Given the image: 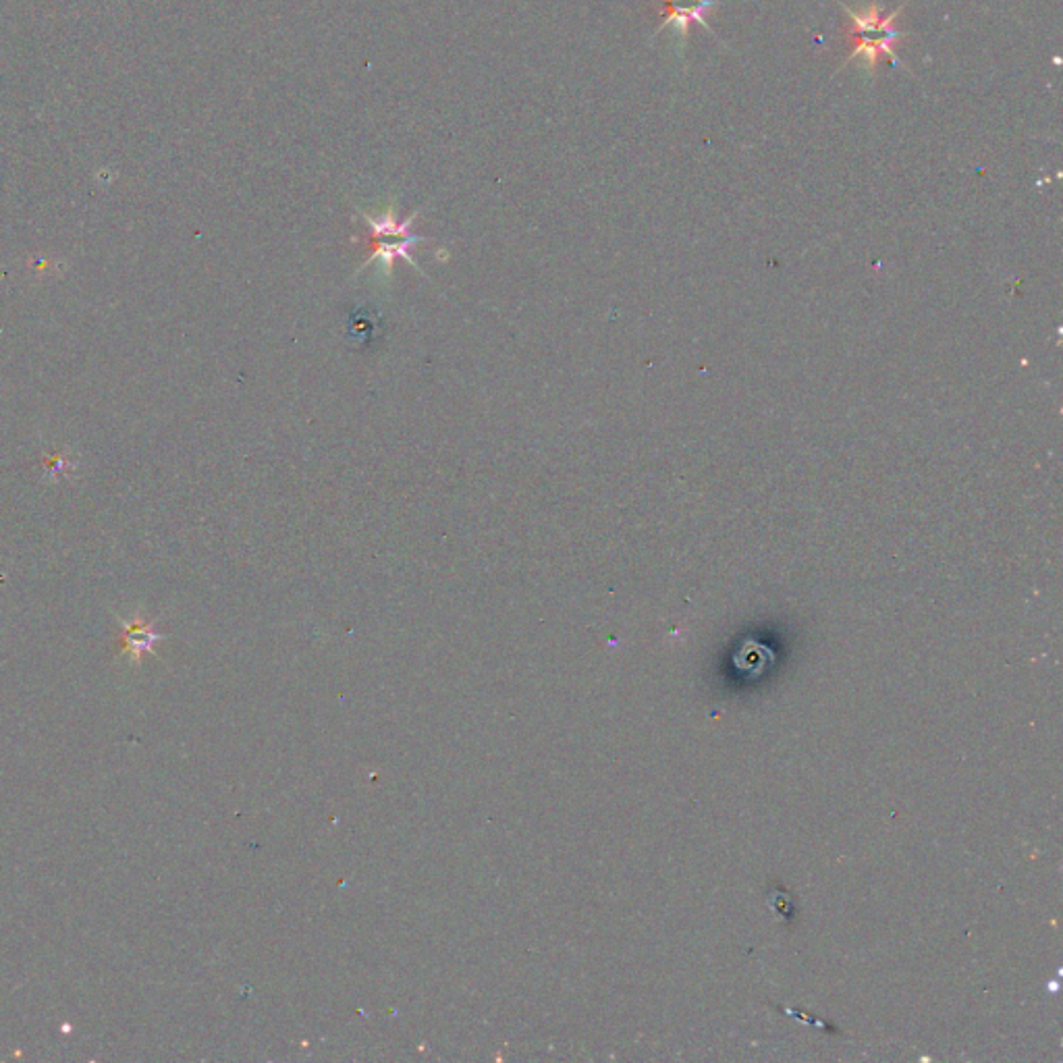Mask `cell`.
<instances>
[{
    "label": "cell",
    "mask_w": 1063,
    "mask_h": 1063,
    "mask_svg": "<svg viewBox=\"0 0 1063 1063\" xmlns=\"http://www.w3.org/2000/svg\"><path fill=\"white\" fill-rule=\"evenodd\" d=\"M837 3L843 9V13H846L850 17V21H852L850 40L854 44V50L848 54V59L843 61V67H846L852 61H856V59H862V61H866V65H868L866 69L872 75V73H875L877 65H879V59L881 57H889L893 61V65L904 67L906 71H910L902 61L897 59V54L893 50L897 40L906 38V32H899L893 27V21L899 15H902V11L906 9V3L902 7H897L889 15H883V5L879 3V0H870V3L866 7H862L860 11L850 9L846 3H843V0H837ZM843 67H839V69H843Z\"/></svg>",
    "instance_id": "6da1fadb"
},
{
    "label": "cell",
    "mask_w": 1063,
    "mask_h": 1063,
    "mask_svg": "<svg viewBox=\"0 0 1063 1063\" xmlns=\"http://www.w3.org/2000/svg\"><path fill=\"white\" fill-rule=\"evenodd\" d=\"M715 7H719L717 0H663V23L657 27V34H661L667 25H673L679 46H686L694 21L700 23L708 34H715L704 19V15Z\"/></svg>",
    "instance_id": "7a4b0ae2"
},
{
    "label": "cell",
    "mask_w": 1063,
    "mask_h": 1063,
    "mask_svg": "<svg viewBox=\"0 0 1063 1063\" xmlns=\"http://www.w3.org/2000/svg\"><path fill=\"white\" fill-rule=\"evenodd\" d=\"M374 241V250H372V256L368 258V262L358 270L362 272L366 266H370L372 262H380V266H383V275L389 277L391 270L395 266L397 260H405L407 264H410L412 268H416L420 275H424V270L416 264L414 256H412V250L416 248L418 243L426 241L424 237L420 235H407V237H399L397 241H385V239H370Z\"/></svg>",
    "instance_id": "3957f363"
},
{
    "label": "cell",
    "mask_w": 1063,
    "mask_h": 1063,
    "mask_svg": "<svg viewBox=\"0 0 1063 1063\" xmlns=\"http://www.w3.org/2000/svg\"><path fill=\"white\" fill-rule=\"evenodd\" d=\"M162 640L158 632H154V625L142 619L123 621V636H121V652L129 654V659L138 661L142 659L144 652H154V644Z\"/></svg>",
    "instance_id": "277c9868"
},
{
    "label": "cell",
    "mask_w": 1063,
    "mask_h": 1063,
    "mask_svg": "<svg viewBox=\"0 0 1063 1063\" xmlns=\"http://www.w3.org/2000/svg\"><path fill=\"white\" fill-rule=\"evenodd\" d=\"M364 221L368 223L370 227V233H368V239H387V237H407L412 235V223L416 221L418 212H414L412 216H407L405 221H397L395 216V208H389L383 216L380 218H372L370 214H364Z\"/></svg>",
    "instance_id": "5b68a950"
}]
</instances>
